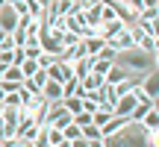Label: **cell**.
Wrapping results in <instances>:
<instances>
[{
	"mask_svg": "<svg viewBox=\"0 0 159 147\" xmlns=\"http://www.w3.org/2000/svg\"><path fill=\"white\" fill-rule=\"evenodd\" d=\"M18 68H21V74H24V79H30V77H33L35 71H39V62H35V59H24V62L18 65Z\"/></svg>",
	"mask_w": 159,
	"mask_h": 147,
	"instance_id": "16",
	"label": "cell"
},
{
	"mask_svg": "<svg viewBox=\"0 0 159 147\" xmlns=\"http://www.w3.org/2000/svg\"><path fill=\"white\" fill-rule=\"evenodd\" d=\"M103 82H106V79H103L100 74H94V71H89V74H85L83 79H80V88H83V91H85V97H89V94H94V91L100 88Z\"/></svg>",
	"mask_w": 159,
	"mask_h": 147,
	"instance_id": "6",
	"label": "cell"
},
{
	"mask_svg": "<svg viewBox=\"0 0 159 147\" xmlns=\"http://www.w3.org/2000/svg\"><path fill=\"white\" fill-rule=\"evenodd\" d=\"M3 106H21V88L12 94H3Z\"/></svg>",
	"mask_w": 159,
	"mask_h": 147,
	"instance_id": "18",
	"label": "cell"
},
{
	"mask_svg": "<svg viewBox=\"0 0 159 147\" xmlns=\"http://www.w3.org/2000/svg\"><path fill=\"white\" fill-rule=\"evenodd\" d=\"M139 103V97H136V88L133 91H127V94H121L118 100H115V106H112V112L115 115H124V118H130V112H133V106Z\"/></svg>",
	"mask_w": 159,
	"mask_h": 147,
	"instance_id": "2",
	"label": "cell"
},
{
	"mask_svg": "<svg viewBox=\"0 0 159 147\" xmlns=\"http://www.w3.org/2000/svg\"><path fill=\"white\" fill-rule=\"evenodd\" d=\"M68 3H77V0H68Z\"/></svg>",
	"mask_w": 159,
	"mask_h": 147,
	"instance_id": "27",
	"label": "cell"
},
{
	"mask_svg": "<svg viewBox=\"0 0 159 147\" xmlns=\"http://www.w3.org/2000/svg\"><path fill=\"white\" fill-rule=\"evenodd\" d=\"M142 127H144V130H150V127H159V106H156V103L148 109V115L142 118Z\"/></svg>",
	"mask_w": 159,
	"mask_h": 147,
	"instance_id": "14",
	"label": "cell"
},
{
	"mask_svg": "<svg viewBox=\"0 0 159 147\" xmlns=\"http://www.w3.org/2000/svg\"><path fill=\"white\" fill-rule=\"evenodd\" d=\"M106 47V41L100 38V35H89V38H83V53L89 59H94V56H100V50Z\"/></svg>",
	"mask_w": 159,
	"mask_h": 147,
	"instance_id": "7",
	"label": "cell"
},
{
	"mask_svg": "<svg viewBox=\"0 0 159 147\" xmlns=\"http://www.w3.org/2000/svg\"><path fill=\"white\" fill-rule=\"evenodd\" d=\"M89 147H106V144H103V138H91Z\"/></svg>",
	"mask_w": 159,
	"mask_h": 147,
	"instance_id": "23",
	"label": "cell"
},
{
	"mask_svg": "<svg viewBox=\"0 0 159 147\" xmlns=\"http://www.w3.org/2000/svg\"><path fill=\"white\" fill-rule=\"evenodd\" d=\"M30 79H33V82H35V85H39V88H41V85L47 82V71H44V68H39V71H35V74H33V77H30Z\"/></svg>",
	"mask_w": 159,
	"mask_h": 147,
	"instance_id": "20",
	"label": "cell"
},
{
	"mask_svg": "<svg viewBox=\"0 0 159 147\" xmlns=\"http://www.w3.org/2000/svg\"><path fill=\"white\" fill-rule=\"evenodd\" d=\"M0 103H3V88H0Z\"/></svg>",
	"mask_w": 159,
	"mask_h": 147,
	"instance_id": "25",
	"label": "cell"
},
{
	"mask_svg": "<svg viewBox=\"0 0 159 147\" xmlns=\"http://www.w3.org/2000/svg\"><path fill=\"white\" fill-rule=\"evenodd\" d=\"M12 147H33V141H21V138H18V141L12 144Z\"/></svg>",
	"mask_w": 159,
	"mask_h": 147,
	"instance_id": "24",
	"label": "cell"
},
{
	"mask_svg": "<svg viewBox=\"0 0 159 147\" xmlns=\"http://www.w3.org/2000/svg\"><path fill=\"white\" fill-rule=\"evenodd\" d=\"M136 24H159V6H148V9L139 12Z\"/></svg>",
	"mask_w": 159,
	"mask_h": 147,
	"instance_id": "12",
	"label": "cell"
},
{
	"mask_svg": "<svg viewBox=\"0 0 159 147\" xmlns=\"http://www.w3.org/2000/svg\"><path fill=\"white\" fill-rule=\"evenodd\" d=\"M112 65H115V59H112V56H103V53L91 59V71H94V74H100V77H103L109 68H112Z\"/></svg>",
	"mask_w": 159,
	"mask_h": 147,
	"instance_id": "11",
	"label": "cell"
},
{
	"mask_svg": "<svg viewBox=\"0 0 159 147\" xmlns=\"http://www.w3.org/2000/svg\"><path fill=\"white\" fill-rule=\"evenodd\" d=\"M47 79H56V82H65V79H71L74 74H71V65H65V62H53V65H47Z\"/></svg>",
	"mask_w": 159,
	"mask_h": 147,
	"instance_id": "3",
	"label": "cell"
},
{
	"mask_svg": "<svg viewBox=\"0 0 159 147\" xmlns=\"http://www.w3.org/2000/svg\"><path fill=\"white\" fill-rule=\"evenodd\" d=\"M83 21H85V27H97V24H100V3L85 6L83 9Z\"/></svg>",
	"mask_w": 159,
	"mask_h": 147,
	"instance_id": "10",
	"label": "cell"
},
{
	"mask_svg": "<svg viewBox=\"0 0 159 147\" xmlns=\"http://www.w3.org/2000/svg\"><path fill=\"white\" fill-rule=\"evenodd\" d=\"M62 106L68 109L71 115H77V112H83V97H77V94H68V97H62Z\"/></svg>",
	"mask_w": 159,
	"mask_h": 147,
	"instance_id": "13",
	"label": "cell"
},
{
	"mask_svg": "<svg viewBox=\"0 0 159 147\" xmlns=\"http://www.w3.org/2000/svg\"><path fill=\"white\" fill-rule=\"evenodd\" d=\"M21 24V18L15 15V9H12L9 3L6 6H0V29H6V33H12V29Z\"/></svg>",
	"mask_w": 159,
	"mask_h": 147,
	"instance_id": "5",
	"label": "cell"
},
{
	"mask_svg": "<svg viewBox=\"0 0 159 147\" xmlns=\"http://www.w3.org/2000/svg\"><path fill=\"white\" fill-rule=\"evenodd\" d=\"M103 144L106 147H148V138H144V127L142 124H127L121 127L118 132H112V136L103 138Z\"/></svg>",
	"mask_w": 159,
	"mask_h": 147,
	"instance_id": "1",
	"label": "cell"
},
{
	"mask_svg": "<svg viewBox=\"0 0 159 147\" xmlns=\"http://www.w3.org/2000/svg\"><path fill=\"white\" fill-rule=\"evenodd\" d=\"M89 71H91V59H89V56H80V59H74V62H71V74H74L77 79H83Z\"/></svg>",
	"mask_w": 159,
	"mask_h": 147,
	"instance_id": "9",
	"label": "cell"
},
{
	"mask_svg": "<svg viewBox=\"0 0 159 147\" xmlns=\"http://www.w3.org/2000/svg\"><path fill=\"white\" fill-rule=\"evenodd\" d=\"M77 136H80V127L74 124V121H71L68 127H62V138H65V141H74Z\"/></svg>",
	"mask_w": 159,
	"mask_h": 147,
	"instance_id": "17",
	"label": "cell"
},
{
	"mask_svg": "<svg viewBox=\"0 0 159 147\" xmlns=\"http://www.w3.org/2000/svg\"><path fill=\"white\" fill-rule=\"evenodd\" d=\"M71 147H89V138H83V136H77L74 141H71Z\"/></svg>",
	"mask_w": 159,
	"mask_h": 147,
	"instance_id": "22",
	"label": "cell"
},
{
	"mask_svg": "<svg viewBox=\"0 0 159 147\" xmlns=\"http://www.w3.org/2000/svg\"><path fill=\"white\" fill-rule=\"evenodd\" d=\"M35 62H39V68H47V65H53V62H56V56H50V53H44V50H41Z\"/></svg>",
	"mask_w": 159,
	"mask_h": 147,
	"instance_id": "19",
	"label": "cell"
},
{
	"mask_svg": "<svg viewBox=\"0 0 159 147\" xmlns=\"http://www.w3.org/2000/svg\"><path fill=\"white\" fill-rule=\"evenodd\" d=\"M3 79H9V82H24V74H21V68H18V65H6Z\"/></svg>",
	"mask_w": 159,
	"mask_h": 147,
	"instance_id": "15",
	"label": "cell"
},
{
	"mask_svg": "<svg viewBox=\"0 0 159 147\" xmlns=\"http://www.w3.org/2000/svg\"><path fill=\"white\" fill-rule=\"evenodd\" d=\"M41 97H44L47 103L62 100V82H56V79H47V82L41 85Z\"/></svg>",
	"mask_w": 159,
	"mask_h": 147,
	"instance_id": "8",
	"label": "cell"
},
{
	"mask_svg": "<svg viewBox=\"0 0 159 147\" xmlns=\"http://www.w3.org/2000/svg\"><path fill=\"white\" fill-rule=\"evenodd\" d=\"M130 77H136V74H130V71H127L121 62H115L112 68H109L106 74H103V79H106L109 85H118V82H124V79H130Z\"/></svg>",
	"mask_w": 159,
	"mask_h": 147,
	"instance_id": "4",
	"label": "cell"
},
{
	"mask_svg": "<svg viewBox=\"0 0 159 147\" xmlns=\"http://www.w3.org/2000/svg\"><path fill=\"white\" fill-rule=\"evenodd\" d=\"M0 112H3V103H0Z\"/></svg>",
	"mask_w": 159,
	"mask_h": 147,
	"instance_id": "26",
	"label": "cell"
},
{
	"mask_svg": "<svg viewBox=\"0 0 159 147\" xmlns=\"http://www.w3.org/2000/svg\"><path fill=\"white\" fill-rule=\"evenodd\" d=\"M0 88H3V94H12V91L21 88V82H9V79H0Z\"/></svg>",
	"mask_w": 159,
	"mask_h": 147,
	"instance_id": "21",
	"label": "cell"
}]
</instances>
